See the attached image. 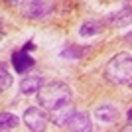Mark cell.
<instances>
[{
  "instance_id": "9",
  "label": "cell",
  "mask_w": 132,
  "mask_h": 132,
  "mask_svg": "<svg viewBox=\"0 0 132 132\" xmlns=\"http://www.w3.org/2000/svg\"><path fill=\"white\" fill-rule=\"evenodd\" d=\"M95 114H97V118L99 120H103V122H114L116 118H118V109L116 106H112V105H101L99 109L95 110Z\"/></svg>"
},
{
  "instance_id": "11",
  "label": "cell",
  "mask_w": 132,
  "mask_h": 132,
  "mask_svg": "<svg viewBox=\"0 0 132 132\" xmlns=\"http://www.w3.org/2000/svg\"><path fill=\"white\" fill-rule=\"evenodd\" d=\"M103 32V24L99 22V20H89V22H85L81 26V30H79V34H81L83 38L85 36H97V34Z\"/></svg>"
},
{
  "instance_id": "12",
  "label": "cell",
  "mask_w": 132,
  "mask_h": 132,
  "mask_svg": "<svg viewBox=\"0 0 132 132\" xmlns=\"http://www.w3.org/2000/svg\"><path fill=\"white\" fill-rule=\"evenodd\" d=\"M18 124V116L12 114V112H2L0 114V128L2 130H10Z\"/></svg>"
},
{
  "instance_id": "8",
  "label": "cell",
  "mask_w": 132,
  "mask_h": 132,
  "mask_svg": "<svg viewBox=\"0 0 132 132\" xmlns=\"http://www.w3.org/2000/svg\"><path fill=\"white\" fill-rule=\"evenodd\" d=\"M42 87H44V77H39V75L24 77L22 83H20V91L24 95H34V93H38Z\"/></svg>"
},
{
  "instance_id": "4",
  "label": "cell",
  "mask_w": 132,
  "mask_h": 132,
  "mask_svg": "<svg viewBox=\"0 0 132 132\" xmlns=\"http://www.w3.org/2000/svg\"><path fill=\"white\" fill-rule=\"evenodd\" d=\"M24 124L32 132H39L44 130L45 124H47V114H45V109H38V106H30L24 112Z\"/></svg>"
},
{
  "instance_id": "7",
  "label": "cell",
  "mask_w": 132,
  "mask_h": 132,
  "mask_svg": "<svg viewBox=\"0 0 132 132\" xmlns=\"http://www.w3.org/2000/svg\"><path fill=\"white\" fill-rule=\"evenodd\" d=\"M12 63H14V69H16L18 73H26L28 69L34 67V57H30L28 51L22 47L20 51H14V53H12Z\"/></svg>"
},
{
  "instance_id": "2",
  "label": "cell",
  "mask_w": 132,
  "mask_h": 132,
  "mask_svg": "<svg viewBox=\"0 0 132 132\" xmlns=\"http://www.w3.org/2000/svg\"><path fill=\"white\" fill-rule=\"evenodd\" d=\"M106 81L114 85H130L132 83V55L130 53H116L105 65Z\"/></svg>"
},
{
  "instance_id": "5",
  "label": "cell",
  "mask_w": 132,
  "mask_h": 132,
  "mask_svg": "<svg viewBox=\"0 0 132 132\" xmlns=\"http://www.w3.org/2000/svg\"><path fill=\"white\" fill-rule=\"evenodd\" d=\"M63 128H65V130H71V132H89L91 128H93V124H91L89 114L75 110V112L67 118V122L63 124Z\"/></svg>"
},
{
  "instance_id": "1",
  "label": "cell",
  "mask_w": 132,
  "mask_h": 132,
  "mask_svg": "<svg viewBox=\"0 0 132 132\" xmlns=\"http://www.w3.org/2000/svg\"><path fill=\"white\" fill-rule=\"evenodd\" d=\"M71 101V89L67 87L65 83H47L38 91V103L39 106H44L45 110H55L59 106L67 105Z\"/></svg>"
},
{
  "instance_id": "16",
  "label": "cell",
  "mask_w": 132,
  "mask_h": 132,
  "mask_svg": "<svg viewBox=\"0 0 132 132\" xmlns=\"http://www.w3.org/2000/svg\"><path fill=\"white\" fill-rule=\"evenodd\" d=\"M8 2H10V4H18V0H8ZM20 2H22V0H20Z\"/></svg>"
},
{
  "instance_id": "14",
  "label": "cell",
  "mask_w": 132,
  "mask_h": 132,
  "mask_svg": "<svg viewBox=\"0 0 132 132\" xmlns=\"http://www.w3.org/2000/svg\"><path fill=\"white\" fill-rule=\"evenodd\" d=\"M63 57H75V59H77V57H81V51H77L75 50V47H67V50H63Z\"/></svg>"
},
{
  "instance_id": "10",
  "label": "cell",
  "mask_w": 132,
  "mask_h": 132,
  "mask_svg": "<svg viewBox=\"0 0 132 132\" xmlns=\"http://www.w3.org/2000/svg\"><path fill=\"white\" fill-rule=\"evenodd\" d=\"M75 112V109L73 106H69V103L67 105H63V106H59V109H55V110H51V120L55 122V124H59V126H63L67 122V118Z\"/></svg>"
},
{
  "instance_id": "15",
  "label": "cell",
  "mask_w": 132,
  "mask_h": 132,
  "mask_svg": "<svg viewBox=\"0 0 132 132\" xmlns=\"http://www.w3.org/2000/svg\"><path fill=\"white\" fill-rule=\"evenodd\" d=\"M122 130H126V132H132V126H126V128H122Z\"/></svg>"
},
{
  "instance_id": "17",
  "label": "cell",
  "mask_w": 132,
  "mask_h": 132,
  "mask_svg": "<svg viewBox=\"0 0 132 132\" xmlns=\"http://www.w3.org/2000/svg\"><path fill=\"white\" fill-rule=\"evenodd\" d=\"M128 118H130V120H132V109L128 110Z\"/></svg>"
},
{
  "instance_id": "13",
  "label": "cell",
  "mask_w": 132,
  "mask_h": 132,
  "mask_svg": "<svg viewBox=\"0 0 132 132\" xmlns=\"http://www.w3.org/2000/svg\"><path fill=\"white\" fill-rule=\"evenodd\" d=\"M10 85H12V75L8 73V69L2 65V67H0V87H2V89H8Z\"/></svg>"
},
{
  "instance_id": "3",
  "label": "cell",
  "mask_w": 132,
  "mask_h": 132,
  "mask_svg": "<svg viewBox=\"0 0 132 132\" xmlns=\"http://www.w3.org/2000/svg\"><path fill=\"white\" fill-rule=\"evenodd\" d=\"M20 10L26 18H45L53 10V0H22L20 2Z\"/></svg>"
},
{
  "instance_id": "6",
  "label": "cell",
  "mask_w": 132,
  "mask_h": 132,
  "mask_svg": "<svg viewBox=\"0 0 132 132\" xmlns=\"http://www.w3.org/2000/svg\"><path fill=\"white\" fill-rule=\"evenodd\" d=\"M106 24L112 28H126L132 24V8L130 6H124L122 10L114 12V14H110L106 18Z\"/></svg>"
},
{
  "instance_id": "18",
  "label": "cell",
  "mask_w": 132,
  "mask_h": 132,
  "mask_svg": "<svg viewBox=\"0 0 132 132\" xmlns=\"http://www.w3.org/2000/svg\"><path fill=\"white\" fill-rule=\"evenodd\" d=\"M124 2H132V0H124Z\"/></svg>"
}]
</instances>
